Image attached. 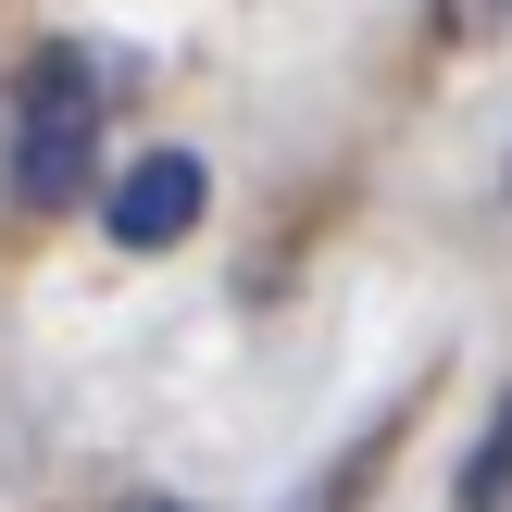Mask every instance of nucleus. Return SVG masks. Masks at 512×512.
<instances>
[{
    "mask_svg": "<svg viewBox=\"0 0 512 512\" xmlns=\"http://www.w3.org/2000/svg\"><path fill=\"white\" fill-rule=\"evenodd\" d=\"M100 63L75 38H38L25 50V75H13V200L25 213H63V200H88V175H100Z\"/></svg>",
    "mask_w": 512,
    "mask_h": 512,
    "instance_id": "f257e3e1",
    "label": "nucleus"
},
{
    "mask_svg": "<svg viewBox=\"0 0 512 512\" xmlns=\"http://www.w3.org/2000/svg\"><path fill=\"white\" fill-rule=\"evenodd\" d=\"M200 200H213L200 150H150V163H125V175H113V200H100V213H113V238H125V250H175V238L200 225Z\"/></svg>",
    "mask_w": 512,
    "mask_h": 512,
    "instance_id": "f03ea898",
    "label": "nucleus"
},
{
    "mask_svg": "<svg viewBox=\"0 0 512 512\" xmlns=\"http://www.w3.org/2000/svg\"><path fill=\"white\" fill-rule=\"evenodd\" d=\"M450 512H512V388H500L488 438L463 450V475H450Z\"/></svg>",
    "mask_w": 512,
    "mask_h": 512,
    "instance_id": "7ed1b4c3",
    "label": "nucleus"
}]
</instances>
